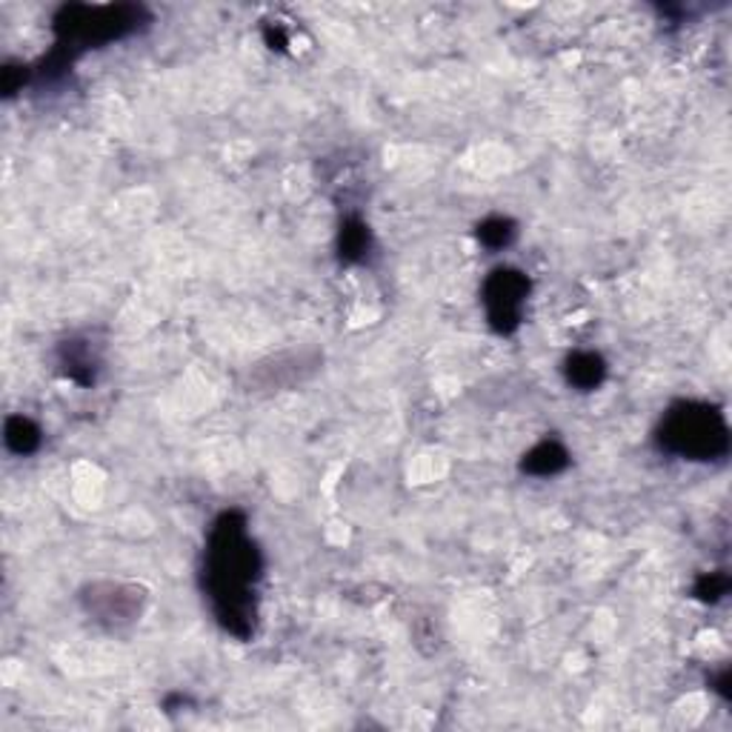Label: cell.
Masks as SVG:
<instances>
[{
  "instance_id": "1",
  "label": "cell",
  "mask_w": 732,
  "mask_h": 732,
  "mask_svg": "<svg viewBox=\"0 0 732 732\" xmlns=\"http://www.w3.org/2000/svg\"><path fill=\"white\" fill-rule=\"evenodd\" d=\"M255 575H258V552L246 538L244 521L237 515H223L215 524L206 581H209L218 615L232 630H235V621H246L244 615L249 609L246 595H249Z\"/></svg>"
},
{
  "instance_id": "2",
  "label": "cell",
  "mask_w": 732,
  "mask_h": 732,
  "mask_svg": "<svg viewBox=\"0 0 732 732\" xmlns=\"http://www.w3.org/2000/svg\"><path fill=\"white\" fill-rule=\"evenodd\" d=\"M664 447L690 458H712L727 449V426L716 410L681 403L662 426Z\"/></svg>"
},
{
  "instance_id": "3",
  "label": "cell",
  "mask_w": 732,
  "mask_h": 732,
  "mask_svg": "<svg viewBox=\"0 0 732 732\" xmlns=\"http://www.w3.org/2000/svg\"><path fill=\"white\" fill-rule=\"evenodd\" d=\"M143 21L141 7H66L57 15V33H64L66 40H112L124 33L138 29Z\"/></svg>"
},
{
  "instance_id": "4",
  "label": "cell",
  "mask_w": 732,
  "mask_h": 732,
  "mask_svg": "<svg viewBox=\"0 0 732 732\" xmlns=\"http://www.w3.org/2000/svg\"><path fill=\"white\" fill-rule=\"evenodd\" d=\"M527 278L512 269H498L484 286V300H487L489 321L496 323L501 332H510L521 318V304L527 298Z\"/></svg>"
},
{
  "instance_id": "5",
  "label": "cell",
  "mask_w": 732,
  "mask_h": 732,
  "mask_svg": "<svg viewBox=\"0 0 732 732\" xmlns=\"http://www.w3.org/2000/svg\"><path fill=\"white\" fill-rule=\"evenodd\" d=\"M561 466H567V452L558 447V444H541L527 455L524 461V470L536 475H550L558 473Z\"/></svg>"
},
{
  "instance_id": "6",
  "label": "cell",
  "mask_w": 732,
  "mask_h": 732,
  "mask_svg": "<svg viewBox=\"0 0 732 732\" xmlns=\"http://www.w3.org/2000/svg\"><path fill=\"white\" fill-rule=\"evenodd\" d=\"M40 444V433L38 426L33 421H26V418H9L7 421V447L17 455H26V452H33L35 447Z\"/></svg>"
},
{
  "instance_id": "7",
  "label": "cell",
  "mask_w": 732,
  "mask_h": 732,
  "mask_svg": "<svg viewBox=\"0 0 732 732\" xmlns=\"http://www.w3.org/2000/svg\"><path fill=\"white\" fill-rule=\"evenodd\" d=\"M601 378H604V361H601L599 355H575L573 361H569V381L583 389H592V386H599Z\"/></svg>"
},
{
  "instance_id": "8",
  "label": "cell",
  "mask_w": 732,
  "mask_h": 732,
  "mask_svg": "<svg viewBox=\"0 0 732 732\" xmlns=\"http://www.w3.org/2000/svg\"><path fill=\"white\" fill-rule=\"evenodd\" d=\"M480 241L489 246H504L506 241L512 237V229H510V221H504V218H496V221H487L484 227H480Z\"/></svg>"
}]
</instances>
